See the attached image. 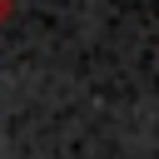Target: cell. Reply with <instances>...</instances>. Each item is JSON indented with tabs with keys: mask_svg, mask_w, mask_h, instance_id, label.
Returning <instances> with one entry per match:
<instances>
[{
	"mask_svg": "<svg viewBox=\"0 0 159 159\" xmlns=\"http://www.w3.org/2000/svg\"><path fill=\"white\" fill-rule=\"evenodd\" d=\"M10 10H15V0H0V25L10 20Z\"/></svg>",
	"mask_w": 159,
	"mask_h": 159,
	"instance_id": "cell-1",
	"label": "cell"
}]
</instances>
